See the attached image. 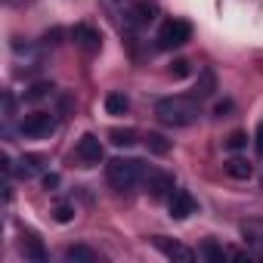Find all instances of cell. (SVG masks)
<instances>
[{
  "mask_svg": "<svg viewBox=\"0 0 263 263\" xmlns=\"http://www.w3.org/2000/svg\"><path fill=\"white\" fill-rule=\"evenodd\" d=\"M44 186H47V189H56V186H59V174H47V177H44Z\"/></svg>",
  "mask_w": 263,
  "mask_h": 263,
  "instance_id": "83f0119b",
  "label": "cell"
},
{
  "mask_svg": "<svg viewBox=\"0 0 263 263\" xmlns=\"http://www.w3.org/2000/svg\"><path fill=\"white\" fill-rule=\"evenodd\" d=\"M143 177H146V167H143V161H137V158H111V161L105 164V180H108V186L118 189V192L134 189Z\"/></svg>",
  "mask_w": 263,
  "mask_h": 263,
  "instance_id": "7a4b0ae2",
  "label": "cell"
},
{
  "mask_svg": "<svg viewBox=\"0 0 263 263\" xmlns=\"http://www.w3.org/2000/svg\"><path fill=\"white\" fill-rule=\"evenodd\" d=\"M56 127H59L56 115H50V111H31V115H25V121H22L19 130L28 140H47V137L56 134Z\"/></svg>",
  "mask_w": 263,
  "mask_h": 263,
  "instance_id": "3957f363",
  "label": "cell"
},
{
  "mask_svg": "<svg viewBox=\"0 0 263 263\" xmlns=\"http://www.w3.org/2000/svg\"><path fill=\"white\" fill-rule=\"evenodd\" d=\"M232 108H235V105H232V99H223V102H217V105H214V115H217V118H226Z\"/></svg>",
  "mask_w": 263,
  "mask_h": 263,
  "instance_id": "d4e9b609",
  "label": "cell"
},
{
  "mask_svg": "<svg viewBox=\"0 0 263 263\" xmlns=\"http://www.w3.org/2000/svg\"><path fill=\"white\" fill-rule=\"evenodd\" d=\"M22 254H25V260H34V263L47 260V248L41 245L37 235H22Z\"/></svg>",
  "mask_w": 263,
  "mask_h": 263,
  "instance_id": "4fadbf2b",
  "label": "cell"
},
{
  "mask_svg": "<svg viewBox=\"0 0 263 263\" xmlns=\"http://www.w3.org/2000/svg\"><path fill=\"white\" fill-rule=\"evenodd\" d=\"M189 71H192V68H189V59H177V62L171 65V74H174L177 81H180V78H189Z\"/></svg>",
  "mask_w": 263,
  "mask_h": 263,
  "instance_id": "603a6c76",
  "label": "cell"
},
{
  "mask_svg": "<svg viewBox=\"0 0 263 263\" xmlns=\"http://www.w3.org/2000/svg\"><path fill=\"white\" fill-rule=\"evenodd\" d=\"M13 118H16V96L13 93H4V124L10 127Z\"/></svg>",
  "mask_w": 263,
  "mask_h": 263,
  "instance_id": "7402d4cb",
  "label": "cell"
},
{
  "mask_svg": "<svg viewBox=\"0 0 263 263\" xmlns=\"http://www.w3.org/2000/svg\"><path fill=\"white\" fill-rule=\"evenodd\" d=\"M152 245H155L167 260H180V263H192V260H195V251H189L186 245H180V241H174V238L155 235V238H152Z\"/></svg>",
  "mask_w": 263,
  "mask_h": 263,
  "instance_id": "9c48e42d",
  "label": "cell"
},
{
  "mask_svg": "<svg viewBox=\"0 0 263 263\" xmlns=\"http://www.w3.org/2000/svg\"><path fill=\"white\" fill-rule=\"evenodd\" d=\"M7 4H13V7H19V4H28V0H7Z\"/></svg>",
  "mask_w": 263,
  "mask_h": 263,
  "instance_id": "f1b7e54d",
  "label": "cell"
},
{
  "mask_svg": "<svg viewBox=\"0 0 263 263\" xmlns=\"http://www.w3.org/2000/svg\"><path fill=\"white\" fill-rule=\"evenodd\" d=\"M108 140H111L118 149H121V146H134V143H137V130H130V127L121 130V127H118V130H111V134H108Z\"/></svg>",
  "mask_w": 263,
  "mask_h": 263,
  "instance_id": "d6986e66",
  "label": "cell"
},
{
  "mask_svg": "<svg viewBox=\"0 0 263 263\" xmlns=\"http://www.w3.org/2000/svg\"><path fill=\"white\" fill-rule=\"evenodd\" d=\"M53 90H56L53 84H47V81H41V84H34V87H31V90L25 93V99H28V102H41V99H47V96H53Z\"/></svg>",
  "mask_w": 263,
  "mask_h": 263,
  "instance_id": "44dd1931",
  "label": "cell"
},
{
  "mask_svg": "<svg viewBox=\"0 0 263 263\" xmlns=\"http://www.w3.org/2000/svg\"><path fill=\"white\" fill-rule=\"evenodd\" d=\"M214 90H217V74L211 68H201V74L195 81V96L198 99H208V96H214Z\"/></svg>",
  "mask_w": 263,
  "mask_h": 263,
  "instance_id": "5bb4252c",
  "label": "cell"
},
{
  "mask_svg": "<svg viewBox=\"0 0 263 263\" xmlns=\"http://www.w3.org/2000/svg\"><path fill=\"white\" fill-rule=\"evenodd\" d=\"M155 115L164 127H189V124L198 121L201 105L189 96H167V99H158Z\"/></svg>",
  "mask_w": 263,
  "mask_h": 263,
  "instance_id": "6da1fadb",
  "label": "cell"
},
{
  "mask_svg": "<svg viewBox=\"0 0 263 263\" xmlns=\"http://www.w3.org/2000/svg\"><path fill=\"white\" fill-rule=\"evenodd\" d=\"M158 19V7L149 4V0H140V4H134L127 13H124V25L127 28H146Z\"/></svg>",
  "mask_w": 263,
  "mask_h": 263,
  "instance_id": "8992f818",
  "label": "cell"
},
{
  "mask_svg": "<svg viewBox=\"0 0 263 263\" xmlns=\"http://www.w3.org/2000/svg\"><path fill=\"white\" fill-rule=\"evenodd\" d=\"M226 174L232 177V180H251V174H254V167H251V161L248 158H229L226 161Z\"/></svg>",
  "mask_w": 263,
  "mask_h": 263,
  "instance_id": "2e32d148",
  "label": "cell"
},
{
  "mask_svg": "<svg viewBox=\"0 0 263 263\" xmlns=\"http://www.w3.org/2000/svg\"><path fill=\"white\" fill-rule=\"evenodd\" d=\"M189 41H192V25L183 19H171L158 31V50H177V47H186Z\"/></svg>",
  "mask_w": 263,
  "mask_h": 263,
  "instance_id": "277c9868",
  "label": "cell"
},
{
  "mask_svg": "<svg viewBox=\"0 0 263 263\" xmlns=\"http://www.w3.org/2000/svg\"><path fill=\"white\" fill-rule=\"evenodd\" d=\"M41 164H44L41 155H22V158L16 161V177H19V180H34V177L41 174Z\"/></svg>",
  "mask_w": 263,
  "mask_h": 263,
  "instance_id": "7c38bea8",
  "label": "cell"
},
{
  "mask_svg": "<svg viewBox=\"0 0 263 263\" xmlns=\"http://www.w3.org/2000/svg\"><path fill=\"white\" fill-rule=\"evenodd\" d=\"M105 111L108 115H127L130 111V99L124 93H108L105 96Z\"/></svg>",
  "mask_w": 263,
  "mask_h": 263,
  "instance_id": "ac0fdd59",
  "label": "cell"
},
{
  "mask_svg": "<svg viewBox=\"0 0 263 263\" xmlns=\"http://www.w3.org/2000/svg\"><path fill=\"white\" fill-rule=\"evenodd\" d=\"M248 146V137L245 134H238V130H235V134L229 137V149H245Z\"/></svg>",
  "mask_w": 263,
  "mask_h": 263,
  "instance_id": "4316f807",
  "label": "cell"
},
{
  "mask_svg": "<svg viewBox=\"0 0 263 263\" xmlns=\"http://www.w3.org/2000/svg\"><path fill=\"white\" fill-rule=\"evenodd\" d=\"M167 208H171V217H174V220H186V217H192V214L198 211V201H195L186 189H174V192L167 195Z\"/></svg>",
  "mask_w": 263,
  "mask_h": 263,
  "instance_id": "ba28073f",
  "label": "cell"
},
{
  "mask_svg": "<svg viewBox=\"0 0 263 263\" xmlns=\"http://www.w3.org/2000/svg\"><path fill=\"white\" fill-rule=\"evenodd\" d=\"M254 149H257V155L263 158V121H260L257 130H254Z\"/></svg>",
  "mask_w": 263,
  "mask_h": 263,
  "instance_id": "484cf974",
  "label": "cell"
},
{
  "mask_svg": "<svg viewBox=\"0 0 263 263\" xmlns=\"http://www.w3.org/2000/svg\"><path fill=\"white\" fill-rule=\"evenodd\" d=\"M53 214H56V223H71V217H74V208H71V204H59Z\"/></svg>",
  "mask_w": 263,
  "mask_h": 263,
  "instance_id": "cb8c5ba5",
  "label": "cell"
},
{
  "mask_svg": "<svg viewBox=\"0 0 263 263\" xmlns=\"http://www.w3.org/2000/svg\"><path fill=\"white\" fill-rule=\"evenodd\" d=\"M146 149H149L152 155H167V152H171V143H167L161 134H149V137H146Z\"/></svg>",
  "mask_w": 263,
  "mask_h": 263,
  "instance_id": "ffe728a7",
  "label": "cell"
},
{
  "mask_svg": "<svg viewBox=\"0 0 263 263\" xmlns=\"http://www.w3.org/2000/svg\"><path fill=\"white\" fill-rule=\"evenodd\" d=\"M102 143H99V137H93V134H84L81 140H78V146H74V158L84 164V167H93V164H99L102 161Z\"/></svg>",
  "mask_w": 263,
  "mask_h": 263,
  "instance_id": "5b68a950",
  "label": "cell"
},
{
  "mask_svg": "<svg viewBox=\"0 0 263 263\" xmlns=\"http://www.w3.org/2000/svg\"><path fill=\"white\" fill-rule=\"evenodd\" d=\"M65 260L68 263H99V254L93 248H87V245H71L65 251Z\"/></svg>",
  "mask_w": 263,
  "mask_h": 263,
  "instance_id": "9a60e30c",
  "label": "cell"
},
{
  "mask_svg": "<svg viewBox=\"0 0 263 263\" xmlns=\"http://www.w3.org/2000/svg\"><path fill=\"white\" fill-rule=\"evenodd\" d=\"M71 41H74V47H81L84 53H99V50H102V34H99L93 25H87V22H81V25L71 28Z\"/></svg>",
  "mask_w": 263,
  "mask_h": 263,
  "instance_id": "52a82bcc",
  "label": "cell"
},
{
  "mask_svg": "<svg viewBox=\"0 0 263 263\" xmlns=\"http://www.w3.org/2000/svg\"><path fill=\"white\" fill-rule=\"evenodd\" d=\"M241 235H245L248 251L257 260H263V220H245L241 223Z\"/></svg>",
  "mask_w": 263,
  "mask_h": 263,
  "instance_id": "30bf717a",
  "label": "cell"
},
{
  "mask_svg": "<svg viewBox=\"0 0 263 263\" xmlns=\"http://www.w3.org/2000/svg\"><path fill=\"white\" fill-rule=\"evenodd\" d=\"M146 189H149L152 198H164V195H171V192L177 189V183H174V177L164 174V171H149V174H146Z\"/></svg>",
  "mask_w": 263,
  "mask_h": 263,
  "instance_id": "8fae6325",
  "label": "cell"
},
{
  "mask_svg": "<svg viewBox=\"0 0 263 263\" xmlns=\"http://www.w3.org/2000/svg\"><path fill=\"white\" fill-rule=\"evenodd\" d=\"M198 257H204L208 263H223L229 254H226V248H223V245H217V241H211V238H208V241H201Z\"/></svg>",
  "mask_w": 263,
  "mask_h": 263,
  "instance_id": "e0dca14e",
  "label": "cell"
}]
</instances>
